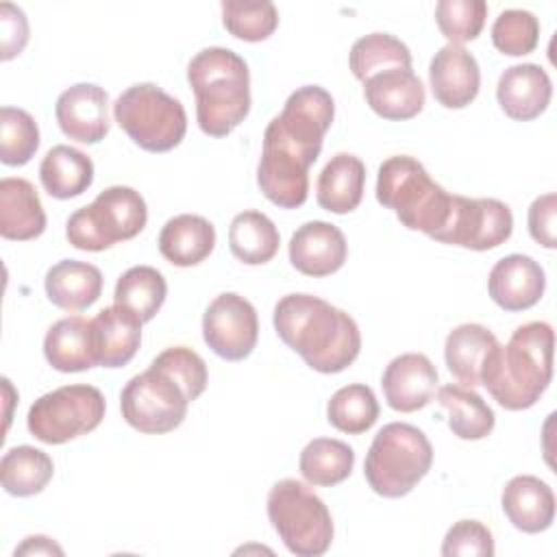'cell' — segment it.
<instances>
[{
    "label": "cell",
    "instance_id": "1",
    "mask_svg": "<svg viewBox=\"0 0 557 557\" xmlns=\"http://www.w3.org/2000/svg\"><path fill=\"white\" fill-rule=\"evenodd\" d=\"M281 342L322 374L346 370L361 350L357 322L331 302L311 294H287L272 315Z\"/></svg>",
    "mask_w": 557,
    "mask_h": 557
},
{
    "label": "cell",
    "instance_id": "2",
    "mask_svg": "<svg viewBox=\"0 0 557 557\" xmlns=\"http://www.w3.org/2000/svg\"><path fill=\"white\" fill-rule=\"evenodd\" d=\"M555 333L548 322L533 320L518 326L505 346H496L483 368L481 385L509 409L533 407L553 379Z\"/></svg>",
    "mask_w": 557,
    "mask_h": 557
},
{
    "label": "cell",
    "instance_id": "3",
    "mask_svg": "<svg viewBox=\"0 0 557 557\" xmlns=\"http://www.w3.org/2000/svg\"><path fill=\"white\" fill-rule=\"evenodd\" d=\"M187 83L196 96V120L205 135L226 137L250 111V72L231 48L211 46L187 65Z\"/></svg>",
    "mask_w": 557,
    "mask_h": 557
},
{
    "label": "cell",
    "instance_id": "4",
    "mask_svg": "<svg viewBox=\"0 0 557 557\" xmlns=\"http://www.w3.org/2000/svg\"><path fill=\"white\" fill-rule=\"evenodd\" d=\"M376 200L409 231L433 237L448 220L453 194L437 185L418 159L394 154L379 165Z\"/></svg>",
    "mask_w": 557,
    "mask_h": 557
},
{
    "label": "cell",
    "instance_id": "5",
    "mask_svg": "<svg viewBox=\"0 0 557 557\" xmlns=\"http://www.w3.org/2000/svg\"><path fill=\"white\" fill-rule=\"evenodd\" d=\"M433 446L413 424L389 422L374 435L363 474L374 494L383 498L407 496L431 470Z\"/></svg>",
    "mask_w": 557,
    "mask_h": 557
},
{
    "label": "cell",
    "instance_id": "6",
    "mask_svg": "<svg viewBox=\"0 0 557 557\" xmlns=\"http://www.w3.org/2000/svg\"><path fill=\"white\" fill-rule=\"evenodd\" d=\"M268 520L292 555L320 557L333 542V518L324 500L302 481L281 479L268 492Z\"/></svg>",
    "mask_w": 557,
    "mask_h": 557
},
{
    "label": "cell",
    "instance_id": "7",
    "mask_svg": "<svg viewBox=\"0 0 557 557\" xmlns=\"http://www.w3.org/2000/svg\"><path fill=\"white\" fill-rule=\"evenodd\" d=\"M148 222V207L139 191L126 185L102 189L87 207L65 222V237L78 250L100 252L117 242L133 239Z\"/></svg>",
    "mask_w": 557,
    "mask_h": 557
},
{
    "label": "cell",
    "instance_id": "8",
    "mask_svg": "<svg viewBox=\"0 0 557 557\" xmlns=\"http://www.w3.org/2000/svg\"><path fill=\"white\" fill-rule=\"evenodd\" d=\"M117 126L146 152H168L187 133V113L174 96L154 83L126 87L113 102Z\"/></svg>",
    "mask_w": 557,
    "mask_h": 557
},
{
    "label": "cell",
    "instance_id": "9",
    "mask_svg": "<svg viewBox=\"0 0 557 557\" xmlns=\"http://www.w3.org/2000/svg\"><path fill=\"white\" fill-rule=\"evenodd\" d=\"M104 396L94 385H63L39 396L26 416L30 435L44 444H65L100 426Z\"/></svg>",
    "mask_w": 557,
    "mask_h": 557
},
{
    "label": "cell",
    "instance_id": "10",
    "mask_svg": "<svg viewBox=\"0 0 557 557\" xmlns=\"http://www.w3.org/2000/svg\"><path fill=\"white\" fill-rule=\"evenodd\" d=\"M185 389L161 368L135 374L120 394L122 418L139 433L161 435L183 424L189 407Z\"/></svg>",
    "mask_w": 557,
    "mask_h": 557
},
{
    "label": "cell",
    "instance_id": "11",
    "mask_svg": "<svg viewBox=\"0 0 557 557\" xmlns=\"http://www.w3.org/2000/svg\"><path fill=\"white\" fill-rule=\"evenodd\" d=\"M513 231L511 209L496 198H466L453 194L446 224L431 237L470 250H492Z\"/></svg>",
    "mask_w": 557,
    "mask_h": 557
},
{
    "label": "cell",
    "instance_id": "12",
    "mask_svg": "<svg viewBox=\"0 0 557 557\" xmlns=\"http://www.w3.org/2000/svg\"><path fill=\"white\" fill-rule=\"evenodd\" d=\"M202 337L220 359H246L259 339L257 309L235 292L215 296L202 315Z\"/></svg>",
    "mask_w": 557,
    "mask_h": 557
},
{
    "label": "cell",
    "instance_id": "13",
    "mask_svg": "<svg viewBox=\"0 0 557 557\" xmlns=\"http://www.w3.org/2000/svg\"><path fill=\"white\" fill-rule=\"evenodd\" d=\"M333 117V96L320 85H305L287 96L283 111L270 120V126L294 146L320 157L322 139L331 128Z\"/></svg>",
    "mask_w": 557,
    "mask_h": 557
},
{
    "label": "cell",
    "instance_id": "14",
    "mask_svg": "<svg viewBox=\"0 0 557 557\" xmlns=\"http://www.w3.org/2000/svg\"><path fill=\"white\" fill-rule=\"evenodd\" d=\"M54 115L65 137L98 144L109 133V96L100 85L76 83L59 94Z\"/></svg>",
    "mask_w": 557,
    "mask_h": 557
},
{
    "label": "cell",
    "instance_id": "15",
    "mask_svg": "<svg viewBox=\"0 0 557 557\" xmlns=\"http://www.w3.org/2000/svg\"><path fill=\"white\" fill-rule=\"evenodd\" d=\"M381 387L394 411L411 413L433 400L437 389V370L426 355L403 352L385 366Z\"/></svg>",
    "mask_w": 557,
    "mask_h": 557
},
{
    "label": "cell",
    "instance_id": "16",
    "mask_svg": "<svg viewBox=\"0 0 557 557\" xmlns=\"http://www.w3.org/2000/svg\"><path fill=\"white\" fill-rule=\"evenodd\" d=\"M292 265L305 276L335 274L348 257L344 233L324 220H311L298 226L287 246Z\"/></svg>",
    "mask_w": 557,
    "mask_h": 557
},
{
    "label": "cell",
    "instance_id": "17",
    "mask_svg": "<svg viewBox=\"0 0 557 557\" xmlns=\"http://www.w3.org/2000/svg\"><path fill=\"white\" fill-rule=\"evenodd\" d=\"M433 98L446 109L468 107L481 87V70L472 52L463 46H442L429 65Z\"/></svg>",
    "mask_w": 557,
    "mask_h": 557
},
{
    "label": "cell",
    "instance_id": "18",
    "mask_svg": "<svg viewBox=\"0 0 557 557\" xmlns=\"http://www.w3.org/2000/svg\"><path fill=\"white\" fill-rule=\"evenodd\" d=\"M546 287L544 268L529 255H507L487 276L490 298L505 311H524L540 302Z\"/></svg>",
    "mask_w": 557,
    "mask_h": 557
},
{
    "label": "cell",
    "instance_id": "19",
    "mask_svg": "<svg viewBox=\"0 0 557 557\" xmlns=\"http://www.w3.org/2000/svg\"><path fill=\"white\" fill-rule=\"evenodd\" d=\"M553 83L537 63H518L507 67L496 85V100L507 117L529 122L540 117L550 104Z\"/></svg>",
    "mask_w": 557,
    "mask_h": 557
},
{
    "label": "cell",
    "instance_id": "20",
    "mask_svg": "<svg viewBox=\"0 0 557 557\" xmlns=\"http://www.w3.org/2000/svg\"><path fill=\"white\" fill-rule=\"evenodd\" d=\"M368 107L383 120L403 122L416 117L424 107V85L413 70L392 67L363 83Z\"/></svg>",
    "mask_w": 557,
    "mask_h": 557
},
{
    "label": "cell",
    "instance_id": "21",
    "mask_svg": "<svg viewBox=\"0 0 557 557\" xmlns=\"http://www.w3.org/2000/svg\"><path fill=\"white\" fill-rule=\"evenodd\" d=\"M507 520L522 533H542L555 520V494L548 483L533 474L507 481L500 496Z\"/></svg>",
    "mask_w": 557,
    "mask_h": 557
},
{
    "label": "cell",
    "instance_id": "22",
    "mask_svg": "<svg viewBox=\"0 0 557 557\" xmlns=\"http://www.w3.org/2000/svg\"><path fill=\"white\" fill-rule=\"evenodd\" d=\"M44 355L59 372H85L98 366L94 322L83 315L57 320L44 337Z\"/></svg>",
    "mask_w": 557,
    "mask_h": 557
},
{
    "label": "cell",
    "instance_id": "23",
    "mask_svg": "<svg viewBox=\"0 0 557 557\" xmlns=\"http://www.w3.org/2000/svg\"><path fill=\"white\" fill-rule=\"evenodd\" d=\"M46 231V211L35 185L20 176L0 181V235L28 242Z\"/></svg>",
    "mask_w": 557,
    "mask_h": 557
},
{
    "label": "cell",
    "instance_id": "24",
    "mask_svg": "<svg viewBox=\"0 0 557 557\" xmlns=\"http://www.w3.org/2000/svg\"><path fill=\"white\" fill-rule=\"evenodd\" d=\"M159 252L172 265L191 268L202 263L215 246L213 224L194 213H181L170 218L159 233Z\"/></svg>",
    "mask_w": 557,
    "mask_h": 557
},
{
    "label": "cell",
    "instance_id": "25",
    "mask_svg": "<svg viewBox=\"0 0 557 557\" xmlns=\"http://www.w3.org/2000/svg\"><path fill=\"white\" fill-rule=\"evenodd\" d=\"M48 300L65 311H83L102 294V272L87 261L63 259L44 278Z\"/></svg>",
    "mask_w": 557,
    "mask_h": 557
},
{
    "label": "cell",
    "instance_id": "26",
    "mask_svg": "<svg viewBox=\"0 0 557 557\" xmlns=\"http://www.w3.org/2000/svg\"><path fill=\"white\" fill-rule=\"evenodd\" d=\"M366 187V165L350 152H337L322 168L315 185V200L324 211L344 215L359 207Z\"/></svg>",
    "mask_w": 557,
    "mask_h": 557
},
{
    "label": "cell",
    "instance_id": "27",
    "mask_svg": "<svg viewBox=\"0 0 557 557\" xmlns=\"http://www.w3.org/2000/svg\"><path fill=\"white\" fill-rule=\"evenodd\" d=\"M498 346L496 335L476 322L455 326L444 344L448 372L466 387L481 385V374L490 352Z\"/></svg>",
    "mask_w": 557,
    "mask_h": 557
},
{
    "label": "cell",
    "instance_id": "28",
    "mask_svg": "<svg viewBox=\"0 0 557 557\" xmlns=\"http://www.w3.org/2000/svg\"><path fill=\"white\" fill-rule=\"evenodd\" d=\"M96 355L102 368L126 366L141 344V322L131 311L111 305L104 307L94 320Z\"/></svg>",
    "mask_w": 557,
    "mask_h": 557
},
{
    "label": "cell",
    "instance_id": "29",
    "mask_svg": "<svg viewBox=\"0 0 557 557\" xmlns=\"http://www.w3.org/2000/svg\"><path fill=\"white\" fill-rule=\"evenodd\" d=\"M44 189L59 200H70L87 191L94 183L91 159L74 146H52L39 165Z\"/></svg>",
    "mask_w": 557,
    "mask_h": 557
},
{
    "label": "cell",
    "instance_id": "30",
    "mask_svg": "<svg viewBox=\"0 0 557 557\" xmlns=\"http://www.w3.org/2000/svg\"><path fill=\"white\" fill-rule=\"evenodd\" d=\"M437 403L448 411V429L459 440H483L494 431L496 416L492 407L461 383H448L437 389Z\"/></svg>",
    "mask_w": 557,
    "mask_h": 557
},
{
    "label": "cell",
    "instance_id": "31",
    "mask_svg": "<svg viewBox=\"0 0 557 557\" xmlns=\"http://www.w3.org/2000/svg\"><path fill=\"white\" fill-rule=\"evenodd\" d=\"M281 246V235L274 222L255 209L242 211L228 226V248L235 259L246 265H263L274 259Z\"/></svg>",
    "mask_w": 557,
    "mask_h": 557
},
{
    "label": "cell",
    "instance_id": "32",
    "mask_svg": "<svg viewBox=\"0 0 557 557\" xmlns=\"http://www.w3.org/2000/svg\"><path fill=\"white\" fill-rule=\"evenodd\" d=\"M52 474L54 463L50 455L28 444L9 448L0 461V481L11 496L26 498L44 492Z\"/></svg>",
    "mask_w": 557,
    "mask_h": 557
},
{
    "label": "cell",
    "instance_id": "33",
    "mask_svg": "<svg viewBox=\"0 0 557 557\" xmlns=\"http://www.w3.org/2000/svg\"><path fill=\"white\" fill-rule=\"evenodd\" d=\"M168 283L152 265H133L115 283L113 300L117 307L131 311L139 322H150L163 307Z\"/></svg>",
    "mask_w": 557,
    "mask_h": 557
},
{
    "label": "cell",
    "instance_id": "34",
    "mask_svg": "<svg viewBox=\"0 0 557 557\" xmlns=\"http://www.w3.org/2000/svg\"><path fill=\"white\" fill-rule=\"evenodd\" d=\"M355 466V450L333 437H315L302 450L298 459L300 474L307 483L318 487H331L346 481Z\"/></svg>",
    "mask_w": 557,
    "mask_h": 557
},
{
    "label": "cell",
    "instance_id": "35",
    "mask_svg": "<svg viewBox=\"0 0 557 557\" xmlns=\"http://www.w3.org/2000/svg\"><path fill=\"white\" fill-rule=\"evenodd\" d=\"M348 63L355 78L366 83L370 76L392 67L411 70V52L389 33H370L352 44Z\"/></svg>",
    "mask_w": 557,
    "mask_h": 557
},
{
    "label": "cell",
    "instance_id": "36",
    "mask_svg": "<svg viewBox=\"0 0 557 557\" xmlns=\"http://www.w3.org/2000/svg\"><path fill=\"white\" fill-rule=\"evenodd\" d=\"M379 418V400L374 392L363 383H350L339 387L329 405H326V420L342 433L359 435L372 429Z\"/></svg>",
    "mask_w": 557,
    "mask_h": 557
},
{
    "label": "cell",
    "instance_id": "37",
    "mask_svg": "<svg viewBox=\"0 0 557 557\" xmlns=\"http://www.w3.org/2000/svg\"><path fill=\"white\" fill-rule=\"evenodd\" d=\"M39 148V126L35 117L17 107L0 109V161L4 165L28 163Z\"/></svg>",
    "mask_w": 557,
    "mask_h": 557
},
{
    "label": "cell",
    "instance_id": "38",
    "mask_svg": "<svg viewBox=\"0 0 557 557\" xmlns=\"http://www.w3.org/2000/svg\"><path fill=\"white\" fill-rule=\"evenodd\" d=\"M222 24L224 28L242 41H263L278 26V11L272 2H242L224 0L222 2Z\"/></svg>",
    "mask_w": 557,
    "mask_h": 557
},
{
    "label": "cell",
    "instance_id": "39",
    "mask_svg": "<svg viewBox=\"0 0 557 557\" xmlns=\"http://www.w3.org/2000/svg\"><path fill=\"white\" fill-rule=\"evenodd\" d=\"M492 44L507 57L531 54L540 44V20L524 9H505L492 24Z\"/></svg>",
    "mask_w": 557,
    "mask_h": 557
},
{
    "label": "cell",
    "instance_id": "40",
    "mask_svg": "<svg viewBox=\"0 0 557 557\" xmlns=\"http://www.w3.org/2000/svg\"><path fill=\"white\" fill-rule=\"evenodd\" d=\"M487 17L483 0H440L435 7V22L448 44L461 46L481 35Z\"/></svg>",
    "mask_w": 557,
    "mask_h": 557
},
{
    "label": "cell",
    "instance_id": "41",
    "mask_svg": "<svg viewBox=\"0 0 557 557\" xmlns=\"http://www.w3.org/2000/svg\"><path fill=\"white\" fill-rule=\"evenodd\" d=\"M154 368H161L163 372H168L174 381H178V385L185 389L187 398L194 403L207 387L209 374H207V363L205 359L187 348V346H170L163 352H159L152 363Z\"/></svg>",
    "mask_w": 557,
    "mask_h": 557
},
{
    "label": "cell",
    "instance_id": "42",
    "mask_svg": "<svg viewBox=\"0 0 557 557\" xmlns=\"http://www.w3.org/2000/svg\"><path fill=\"white\" fill-rule=\"evenodd\" d=\"M444 557H492L494 537L492 531L479 520H457L444 535Z\"/></svg>",
    "mask_w": 557,
    "mask_h": 557
},
{
    "label": "cell",
    "instance_id": "43",
    "mask_svg": "<svg viewBox=\"0 0 557 557\" xmlns=\"http://www.w3.org/2000/svg\"><path fill=\"white\" fill-rule=\"evenodd\" d=\"M28 44V20L24 11L11 2L0 4V59L11 61Z\"/></svg>",
    "mask_w": 557,
    "mask_h": 557
},
{
    "label": "cell",
    "instance_id": "44",
    "mask_svg": "<svg viewBox=\"0 0 557 557\" xmlns=\"http://www.w3.org/2000/svg\"><path fill=\"white\" fill-rule=\"evenodd\" d=\"M555 213H557V196L553 191L537 196L527 215L529 235L544 248H555Z\"/></svg>",
    "mask_w": 557,
    "mask_h": 557
},
{
    "label": "cell",
    "instance_id": "45",
    "mask_svg": "<svg viewBox=\"0 0 557 557\" xmlns=\"http://www.w3.org/2000/svg\"><path fill=\"white\" fill-rule=\"evenodd\" d=\"M13 555H63V548L46 535H28Z\"/></svg>",
    "mask_w": 557,
    "mask_h": 557
}]
</instances>
